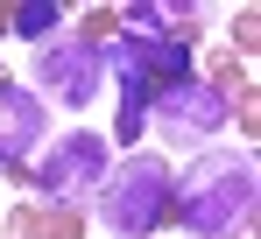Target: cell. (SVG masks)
<instances>
[{
	"mask_svg": "<svg viewBox=\"0 0 261 239\" xmlns=\"http://www.w3.org/2000/svg\"><path fill=\"white\" fill-rule=\"evenodd\" d=\"M106 176H113V155H106V141L99 134H71V141H57L36 169V190L43 204H85L106 190Z\"/></svg>",
	"mask_w": 261,
	"mask_h": 239,
	"instance_id": "277c9868",
	"label": "cell"
},
{
	"mask_svg": "<svg viewBox=\"0 0 261 239\" xmlns=\"http://www.w3.org/2000/svg\"><path fill=\"white\" fill-rule=\"evenodd\" d=\"M99 71H113V78H120V120H113V141L127 148L134 134L148 127L155 78H148V64H141V49H134V42H106V49H99Z\"/></svg>",
	"mask_w": 261,
	"mask_h": 239,
	"instance_id": "8992f818",
	"label": "cell"
},
{
	"mask_svg": "<svg viewBox=\"0 0 261 239\" xmlns=\"http://www.w3.org/2000/svg\"><path fill=\"white\" fill-rule=\"evenodd\" d=\"M148 120L170 134L176 148H205V141H219V127L233 120V99L219 92V84H155V99H148Z\"/></svg>",
	"mask_w": 261,
	"mask_h": 239,
	"instance_id": "3957f363",
	"label": "cell"
},
{
	"mask_svg": "<svg viewBox=\"0 0 261 239\" xmlns=\"http://www.w3.org/2000/svg\"><path fill=\"white\" fill-rule=\"evenodd\" d=\"M57 28H64V7H49V0H29V7H21V14H14V36H57Z\"/></svg>",
	"mask_w": 261,
	"mask_h": 239,
	"instance_id": "ba28073f",
	"label": "cell"
},
{
	"mask_svg": "<svg viewBox=\"0 0 261 239\" xmlns=\"http://www.w3.org/2000/svg\"><path fill=\"white\" fill-rule=\"evenodd\" d=\"M163 211H170V169L155 155H134L120 162V176H106V197H99V225L120 239H141L163 225Z\"/></svg>",
	"mask_w": 261,
	"mask_h": 239,
	"instance_id": "7a4b0ae2",
	"label": "cell"
},
{
	"mask_svg": "<svg viewBox=\"0 0 261 239\" xmlns=\"http://www.w3.org/2000/svg\"><path fill=\"white\" fill-rule=\"evenodd\" d=\"M170 204L184 218V232H198V239L247 232V218H254V155L247 148H205L170 183Z\"/></svg>",
	"mask_w": 261,
	"mask_h": 239,
	"instance_id": "6da1fadb",
	"label": "cell"
},
{
	"mask_svg": "<svg viewBox=\"0 0 261 239\" xmlns=\"http://www.w3.org/2000/svg\"><path fill=\"white\" fill-rule=\"evenodd\" d=\"M29 148H43V99L21 84H0V162H21Z\"/></svg>",
	"mask_w": 261,
	"mask_h": 239,
	"instance_id": "52a82bcc",
	"label": "cell"
},
{
	"mask_svg": "<svg viewBox=\"0 0 261 239\" xmlns=\"http://www.w3.org/2000/svg\"><path fill=\"white\" fill-rule=\"evenodd\" d=\"M36 84L43 92H57L64 106H85V99H99V49L92 42H43V56H36Z\"/></svg>",
	"mask_w": 261,
	"mask_h": 239,
	"instance_id": "5b68a950",
	"label": "cell"
}]
</instances>
